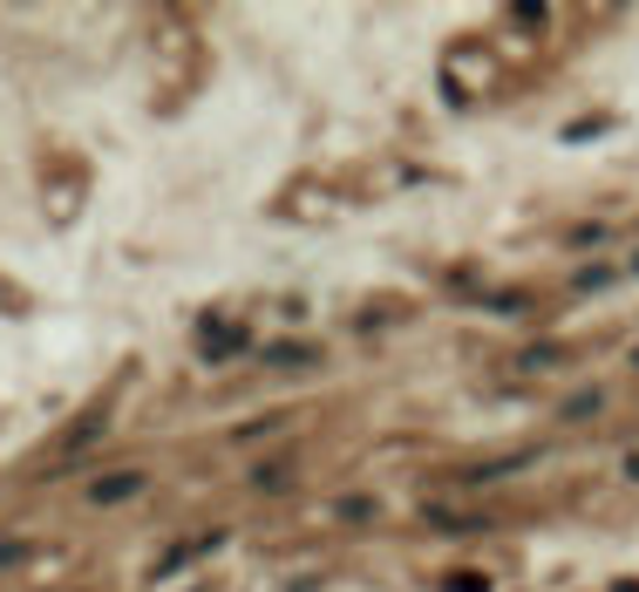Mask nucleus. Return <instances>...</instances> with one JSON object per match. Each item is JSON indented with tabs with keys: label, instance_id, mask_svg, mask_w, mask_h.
<instances>
[{
	"label": "nucleus",
	"instance_id": "2",
	"mask_svg": "<svg viewBox=\"0 0 639 592\" xmlns=\"http://www.w3.org/2000/svg\"><path fill=\"white\" fill-rule=\"evenodd\" d=\"M205 347H212V354H231V347H238V334H231V327H205Z\"/></svg>",
	"mask_w": 639,
	"mask_h": 592
},
{
	"label": "nucleus",
	"instance_id": "1",
	"mask_svg": "<svg viewBox=\"0 0 639 592\" xmlns=\"http://www.w3.org/2000/svg\"><path fill=\"white\" fill-rule=\"evenodd\" d=\"M143 491V477H137V470H116V477H102L96 484V504H116V497H137Z\"/></svg>",
	"mask_w": 639,
	"mask_h": 592
},
{
	"label": "nucleus",
	"instance_id": "3",
	"mask_svg": "<svg viewBox=\"0 0 639 592\" xmlns=\"http://www.w3.org/2000/svg\"><path fill=\"white\" fill-rule=\"evenodd\" d=\"M450 592H490V579H469L463 572V579H450Z\"/></svg>",
	"mask_w": 639,
	"mask_h": 592
},
{
	"label": "nucleus",
	"instance_id": "5",
	"mask_svg": "<svg viewBox=\"0 0 639 592\" xmlns=\"http://www.w3.org/2000/svg\"><path fill=\"white\" fill-rule=\"evenodd\" d=\"M619 592H639V585H619Z\"/></svg>",
	"mask_w": 639,
	"mask_h": 592
},
{
	"label": "nucleus",
	"instance_id": "4",
	"mask_svg": "<svg viewBox=\"0 0 639 592\" xmlns=\"http://www.w3.org/2000/svg\"><path fill=\"white\" fill-rule=\"evenodd\" d=\"M632 477H639V456H632Z\"/></svg>",
	"mask_w": 639,
	"mask_h": 592
}]
</instances>
